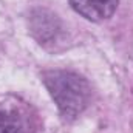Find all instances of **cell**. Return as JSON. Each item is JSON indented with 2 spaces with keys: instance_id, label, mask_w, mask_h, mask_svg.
I'll return each mask as SVG.
<instances>
[{
  "instance_id": "3957f363",
  "label": "cell",
  "mask_w": 133,
  "mask_h": 133,
  "mask_svg": "<svg viewBox=\"0 0 133 133\" xmlns=\"http://www.w3.org/2000/svg\"><path fill=\"white\" fill-rule=\"evenodd\" d=\"M71 3L79 14L95 22L108 19L118 6V0H71Z\"/></svg>"
},
{
  "instance_id": "6da1fadb",
  "label": "cell",
  "mask_w": 133,
  "mask_h": 133,
  "mask_svg": "<svg viewBox=\"0 0 133 133\" xmlns=\"http://www.w3.org/2000/svg\"><path fill=\"white\" fill-rule=\"evenodd\" d=\"M45 85L66 118H76L90 101L87 81L70 71H50L43 76Z\"/></svg>"
},
{
  "instance_id": "7a4b0ae2",
  "label": "cell",
  "mask_w": 133,
  "mask_h": 133,
  "mask_svg": "<svg viewBox=\"0 0 133 133\" xmlns=\"http://www.w3.org/2000/svg\"><path fill=\"white\" fill-rule=\"evenodd\" d=\"M36 118L25 102L0 98V133H36Z\"/></svg>"
}]
</instances>
